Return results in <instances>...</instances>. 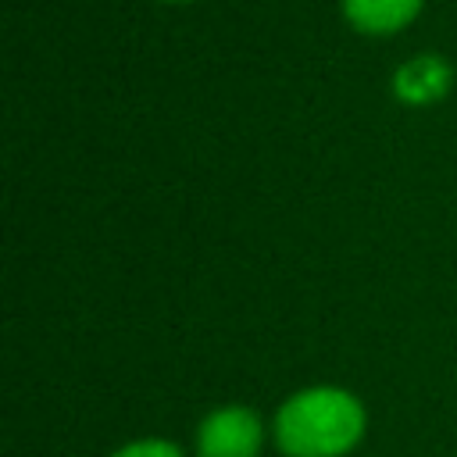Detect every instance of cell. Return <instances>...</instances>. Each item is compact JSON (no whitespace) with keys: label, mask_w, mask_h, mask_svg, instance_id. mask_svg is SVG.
Wrapping results in <instances>:
<instances>
[{"label":"cell","mask_w":457,"mask_h":457,"mask_svg":"<svg viewBox=\"0 0 457 457\" xmlns=\"http://www.w3.org/2000/svg\"><path fill=\"white\" fill-rule=\"evenodd\" d=\"M114 457H182L179 446L164 443V439H143V443H132L125 450H118Z\"/></svg>","instance_id":"cell-5"},{"label":"cell","mask_w":457,"mask_h":457,"mask_svg":"<svg viewBox=\"0 0 457 457\" xmlns=\"http://www.w3.org/2000/svg\"><path fill=\"white\" fill-rule=\"evenodd\" d=\"M343 18L361 36H396L418 21L425 0H339Z\"/></svg>","instance_id":"cell-4"},{"label":"cell","mask_w":457,"mask_h":457,"mask_svg":"<svg viewBox=\"0 0 457 457\" xmlns=\"http://www.w3.org/2000/svg\"><path fill=\"white\" fill-rule=\"evenodd\" d=\"M161 4H193V0H161Z\"/></svg>","instance_id":"cell-6"},{"label":"cell","mask_w":457,"mask_h":457,"mask_svg":"<svg viewBox=\"0 0 457 457\" xmlns=\"http://www.w3.org/2000/svg\"><path fill=\"white\" fill-rule=\"evenodd\" d=\"M200 457H257L261 450V421L246 407H221L204 418L196 432Z\"/></svg>","instance_id":"cell-2"},{"label":"cell","mask_w":457,"mask_h":457,"mask_svg":"<svg viewBox=\"0 0 457 457\" xmlns=\"http://www.w3.org/2000/svg\"><path fill=\"white\" fill-rule=\"evenodd\" d=\"M453 86V64L439 54H414L393 71V96L411 107L439 104Z\"/></svg>","instance_id":"cell-3"},{"label":"cell","mask_w":457,"mask_h":457,"mask_svg":"<svg viewBox=\"0 0 457 457\" xmlns=\"http://www.w3.org/2000/svg\"><path fill=\"white\" fill-rule=\"evenodd\" d=\"M364 436V407L346 389L314 386L286 400L275 443L286 457H343Z\"/></svg>","instance_id":"cell-1"}]
</instances>
